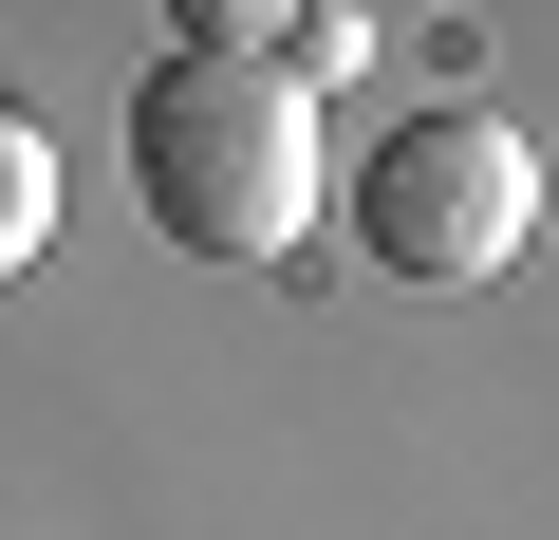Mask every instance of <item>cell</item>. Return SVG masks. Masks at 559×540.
<instances>
[{
  "label": "cell",
  "mask_w": 559,
  "mask_h": 540,
  "mask_svg": "<svg viewBox=\"0 0 559 540\" xmlns=\"http://www.w3.org/2000/svg\"><path fill=\"white\" fill-rule=\"evenodd\" d=\"M131 205L187 261H280L318 224V94L280 75L242 20H187L168 75L131 94Z\"/></svg>",
  "instance_id": "cell-1"
},
{
  "label": "cell",
  "mask_w": 559,
  "mask_h": 540,
  "mask_svg": "<svg viewBox=\"0 0 559 540\" xmlns=\"http://www.w3.org/2000/svg\"><path fill=\"white\" fill-rule=\"evenodd\" d=\"M540 224V131L448 94V112H392L373 168H355V242H373V280H503Z\"/></svg>",
  "instance_id": "cell-2"
},
{
  "label": "cell",
  "mask_w": 559,
  "mask_h": 540,
  "mask_svg": "<svg viewBox=\"0 0 559 540\" xmlns=\"http://www.w3.org/2000/svg\"><path fill=\"white\" fill-rule=\"evenodd\" d=\"M38 224H57V149H38L20 112H0V280L38 261Z\"/></svg>",
  "instance_id": "cell-3"
}]
</instances>
